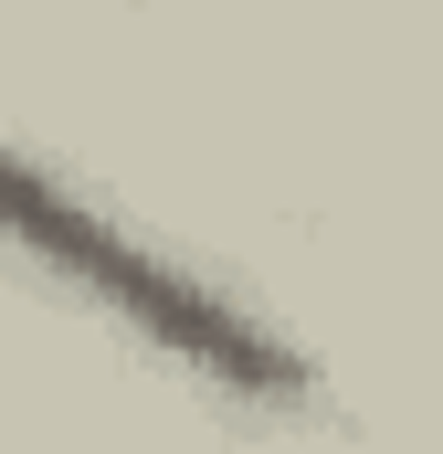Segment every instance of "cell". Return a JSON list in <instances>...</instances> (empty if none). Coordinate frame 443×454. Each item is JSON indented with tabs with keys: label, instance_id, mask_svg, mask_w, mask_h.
<instances>
[{
	"label": "cell",
	"instance_id": "cell-1",
	"mask_svg": "<svg viewBox=\"0 0 443 454\" xmlns=\"http://www.w3.org/2000/svg\"><path fill=\"white\" fill-rule=\"evenodd\" d=\"M0 254H21L43 286H64L74 307H96L106 328H127L137 348H159L169 370H190L222 402H253V412H307L317 402V359L296 339H275L232 286L190 275L180 254H159L148 232L96 212L74 180H53L21 148H0Z\"/></svg>",
	"mask_w": 443,
	"mask_h": 454
}]
</instances>
